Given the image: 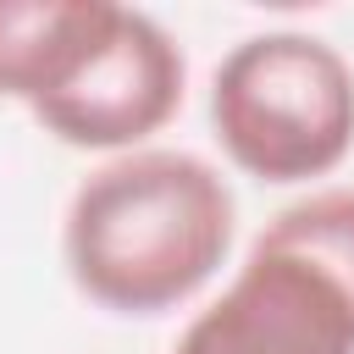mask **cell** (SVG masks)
Masks as SVG:
<instances>
[{
    "label": "cell",
    "instance_id": "3",
    "mask_svg": "<svg viewBox=\"0 0 354 354\" xmlns=\"http://www.w3.org/2000/svg\"><path fill=\"white\" fill-rule=\"evenodd\" d=\"M183 77L188 66L177 39L155 17L116 6L111 28L83 55V66L55 94H44L33 116L72 149H127L177 116Z\"/></svg>",
    "mask_w": 354,
    "mask_h": 354
},
{
    "label": "cell",
    "instance_id": "5",
    "mask_svg": "<svg viewBox=\"0 0 354 354\" xmlns=\"http://www.w3.org/2000/svg\"><path fill=\"white\" fill-rule=\"evenodd\" d=\"M111 0H0V100L55 94L111 28Z\"/></svg>",
    "mask_w": 354,
    "mask_h": 354
},
{
    "label": "cell",
    "instance_id": "6",
    "mask_svg": "<svg viewBox=\"0 0 354 354\" xmlns=\"http://www.w3.org/2000/svg\"><path fill=\"white\" fill-rule=\"evenodd\" d=\"M260 238L315 260L354 299V188H326V194H310V199L288 205Z\"/></svg>",
    "mask_w": 354,
    "mask_h": 354
},
{
    "label": "cell",
    "instance_id": "2",
    "mask_svg": "<svg viewBox=\"0 0 354 354\" xmlns=\"http://www.w3.org/2000/svg\"><path fill=\"white\" fill-rule=\"evenodd\" d=\"M210 127L260 183L326 177L354 144V72L315 33H254L210 77Z\"/></svg>",
    "mask_w": 354,
    "mask_h": 354
},
{
    "label": "cell",
    "instance_id": "1",
    "mask_svg": "<svg viewBox=\"0 0 354 354\" xmlns=\"http://www.w3.org/2000/svg\"><path fill=\"white\" fill-rule=\"evenodd\" d=\"M232 243V188L188 149H133L72 194L66 271L116 310L155 315L199 293Z\"/></svg>",
    "mask_w": 354,
    "mask_h": 354
},
{
    "label": "cell",
    "instance_id": "4",
    "mask_svg": "<svg viewBox=\"0 0 354 354\" xmlns=\"http://www.w3.org/2000/svg\"><path fill=\"white\" fill-rule=\"evenodd\" d=\"M177 354H354V299L315 260L254 238L227 293L188 321Z\"/></svg>",
    "mask_w": 354,
    "mask_h": 354
}]
</instances>
